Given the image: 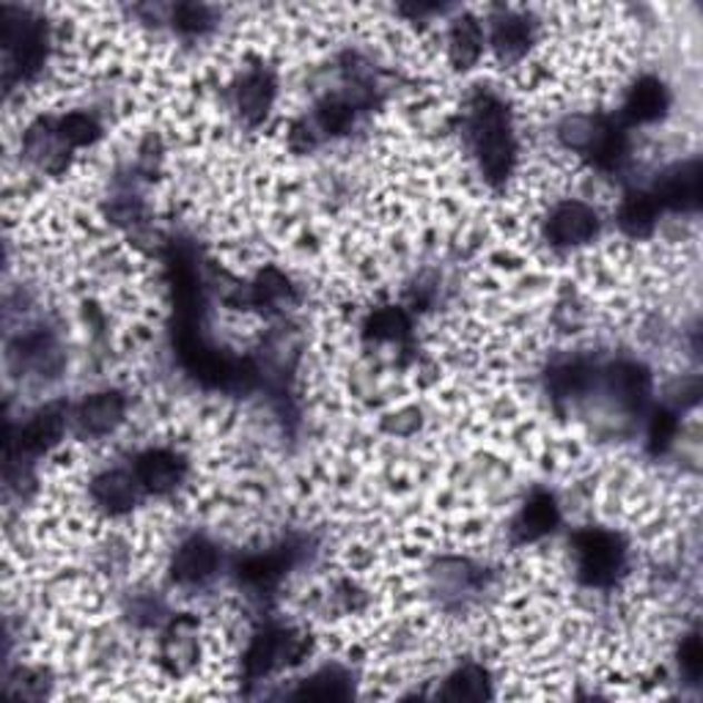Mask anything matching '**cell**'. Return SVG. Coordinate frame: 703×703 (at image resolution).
<instances>
[{"instance_id":"d6986e66","label":"cell","mask_w":703,"mask_h":703,"mask_svg":"<svg viewBox=\"0 0 703 703\" xmlns=\"http://www.w3.org/2000/svg\"><path fill=\"white\" fill-rule=\"evenodd\" d=\"M660 209L662 207L657 204V198H654V192H630L618 209L621 228L626 234H632V237H646V234H652L654 222H657Z\"/></svg>"},{"instance_id":"5b68a950","label":"cell","mask_w":703,"mask_h":703,"mask_svg":"<svg viewBox=\"0 0 703 703\" xmlns=\"http://www.w3.org/2000/svg\"><path fill=\"white\" fill-rule=\"evenodd\" d=\"M3 47L9 52V69L20 78H31L44 61V28L42 22L17 17L9 20L3 14Z\"/></svg>"},{"instance_id":"9a60e30c","label":"cell","mask_w":703,"mask_h":703,"mask_svg":"<svg viewBox=\"0 0 703 703\" xmlns=\"http://www.w3.org/2000/svg\"><path fill=\"white\" fill-rule=\"evenodd\" d=\"M138 478H135V473L130 476V473H121V471H113V473H105V476H99L97 482H93V501L99 503L102 508H108L110 514H125L130 512V508L138 503Z\"/></svg>"},{"instance_id":"4dcf8cb0","label":"cell","mask_w":703,"mask_h":703,"mask_svg":"<svg viewBox=\"0 0 703 703\" xmlns=\"http://www.w3.org/2000/svg\"><path fill=\"white\" fill-rule=\"evenodd\" d=\"M174 22L181 31H204L209 26V11L204 6L185 3L174 11Z\"/></svg>"},{"instance_id":"3957f363","label":"cell","mask_w":703,"mask_h":703,"mask_svg":"<svg viewBox=\"0 0 703 703\" xmlns=\"http://www.w3.org/2000/svg\"><path fill=\"white\" fill-rule=\"evenodd\" d=\"M574 555H577V572L585 585H605L615 583L621 570H624V544L615 533L588 527V531L574 536Z\"/></svg>"},{"instance_id":"8992f818","label":"cell","mask_w":703,"mask_h":703,"mask_svg":"<svg viewBox=\"0 0 703 703\" xmlns=\"http://www.w3.org/2000/svg\"><path fill=\"white\" fill-rule=\"evenodd\" d=\"M701 179L699 160L679 162L671 171L662 174L654 198L660 207L676 209V212H695L701 207Z\"/></svg>"},{"instance_id":"4fadbf2b","label":"cell","mask_w":703,"mask_h":703,"mask_svg":"<svg viewBox=\"0 0 703 703\" xmlns=\"http://www.w3.org/2000/svg\"><path fill=\"white\" fill-rule=\"evenodd\" d=\"M558 503L549 492H536L525 501L523 512L514 519V538L517 542H536V538L547 536L558 525Z\"/></svg>"},{"instance_id":"7c38bea8","label":"cell","mask_w":703,"mask_h":703,"mask_svg":"<svg viewBox=\"0 0 703 703\" xmlns=\"http://www.w3.org/2000/svg\"><path fill=\"white\" fill-rule=\"evenodd\" d=\"M607 390L624 409H643L652 396V374L641 363H615L605 374Z\"/></svg>"},{"instance_id":"44dd1931","label":"cell","mask_w":703,"mask_h":703,"mask_svg":"<svg viewBox=\"0 0 703 703\" xmlns=\"http://www.w3.org/2000/svg\"><path fill=\"white\" fill-rule=\"evenodd\" d=\"M492 44L501 58H519L531 44V22L519 14H503L492 28Z\"/></svg>"},{"instance_id":"30bf717a","label":"cell","mask_w":703,"mask_h":703,"mask_svg":"<svg viewBox=\"0 0 703 703\" xmlns=\"http://www.w3.org/2000/svg\"><path fill=\"white\" fill-rule=\"evenodd\" d=\"M218 547H215L209 538L204 536H192L176 549L174 561H171V572L176 583H185V585H196L209 580L218 570Z\"/></svg>"},{"instance_id":"f546056e","label":"cell","mask_w":703,"mask_h":703,"mask_svg":"<svg viewBox=\"0 0 703 703\" xmlns=\"http://www.w3.org/2000/svg\"><path fill=\"white\" fill-rule=\"evenodd\" d=\"M679 667H682V673L690 679V682H699L701 679L703 648H701V637L695 635V632L684 637L682 648H679Z\"/></svg>"},{"instance_id":"4316f807","label":"cell","mask_w":703,"mask_h":703,"mask_svg":"<svg viewBox=\"0 0 703 703\" xmlns=\"http://www.w3.org/2000/svg\"><path fill=\"white\" fill-rule=\"evenodd\" d=\"M409 330V321L404 316V310L398 308H385L368 319V333L374 338H402Z\"/></svg>"},{"instance_id":"83f0119b","label":"cell","mask_w":703,"mask_h":703,"mask_svg":"<svg viewBox=\"0 0 703 703\" xmlns=\"http://www.w3.org/2000/svg\"><path fill=\"white\" fill-rule=\"evenodd\" d=\"M316 119H319L321 130L338 135L349 127L352 108L347 102H341V99H327V102H321L319 110H316Z\"/></svg>"},{"instance_id":"7402d4cb","label":"cell","mask_w":703,"mask_h":703,"mask_svg":"<svg viewBox=\"0 0 703 703\" xmlns=\"http://www.w3.org/2000/svg\"><path fill=\"white\" fill-rule=\"evenodd\" d=\"M492 695L489 673L482 665H465L445 682V701H484Z\"/></svg>"},{"instance_id":"d4e9b609","label":"cell","mask_w":703,"mask_h":703,"mask_svg":"<svg viewBox=\"0 0 703 703\" xmlns=\"http://www.w3.org/2000/svg\"><path fill=\"white\" fill-rule=\"evenodd\" d=\"M58 132H61L67 146H88L99 138V125L86 113H69L58 121Z\"/></svg>"},{"instance_id":"ba28073f","label":"cell","mask_w":703,"mask_h":703,"mask_svg":"<svg viewBox=\"0 0 703 703\" xmlns=\"http://www.w3.org/2000/svg\"><path fill=\"white\" fill-rule=\"evenodd\" d=\"M135 478H138L140 489L166 495V492H174L185 478V462L174 450H146V454L135 459Z\"/></svg>"},{"instance_id":"2e32d148","label":"cell","mask_w":703,"mask_h":703,"mask_svg":"<svg viewBox=\"0 0 703 703\" xmlns=\"http://www.w3.org/2000/svg\"><path fill=\"white\" fill-rule=\"evenodd\" d=\"M291 555H295V549L289 547H278L269 549V553L264 555H254V558L239 564V580H242L245 585H250V588H273L291 566Z\"/></svg>"},{"instance_id":"ffe728a7","label":"cell","mask_w":703,"mask_h":703,"mask_svg":"<svg viewBox=\"0 0 703 703\" xmlns=\"http://www.w3.org/2000/svg\"><path fill=\"white\" fill-rule=\"evenodd\" d=\"M484 47V33L482 26L476 22V17L465 14L454 22L450 28V61L456 69H471L478 61Z\"/></svg>"},{"instance_id":"8fae6325","label":"cell","mask_w":703,"mask_h":703,"mask_svg":"<svg viewBox=\"0 0 703 703\" xmlns=\"http://www.w3.org/2000/svg\"><path fill=\"white\" fill-rule=\"evenodd\" d=\"M121 418H125V396L119 390H102V394L88 396L75 413L78 429L91 437L110 435L121 424Z\"/></svg>"},{"instance_id":"484cf974","label":"cell","mask_w":703,"mask_h":703,"mask_svg":"<svg viewBox=\"0 0 703 703\" xmlns=\"http://www.w3.org/2000/svg\"><path fill=\"white\" fill-rule=\"evenodd\" d=\"M588 379H591V372L583 366V363H566V366L555 368V372L549 374V385H553L555 394H561V396L580 394V390H585Z\"/></svg>"},{"instance_id":"7a4b0ae2","label":"cell","mask_w":703,"mask_h":703,"mask_svg":"<svg viewBox=\"0 0 703 703\" xmlns=\"http://www.w3.org/2000/svg\"><path fill=\"white\" fill-rule=\"evenodd\" d=\"M561 140L574 151H583L600 168H618L626 155V138L618 125L591 116H574L561 125Z\"/></svg>"},{"instance_id":"ac0fdd59","label":"cell","mask_w":703,"mask_h":703,"mask_svg":"<svg viewBox=\"0 0 703 703\" xmlns=\"http://www.w3.org/2000/svg\"><path fill=\"white\" fill-rule=\"evenodd\" d=\"M196 621L192 618H179L174 621L171 630H168L166 641H162V662L171 673H185L190 671V665L196 662Z\"/></svg>"},{"instance_id":"277c9868","label":"cell","mask_w":703,"mask_h":703,"mask_svg":"<svg viewBox=\"0 0 703 703\" xmlns=\"http://www.w3.org/2000/svg\"><path fill=\"white\" fill-rule=\"evenodd\" d=\"M306 652V641L295 637L291 632L278 630V626H264L259 635L250 643L245 654V676L261 679L269 671L286 662H297V657Z\"/></svg>"},{"instance_id":"603a6c76","label":"cell","mask_w":703,"mask_h":703,"mask_svg":"<svg viewBox=\"0 0 703 703\" xmlns=\"http://www.w3.org/2000/svg\"><path fill=\"white\" fill-rule=\"evenodd\" d=\"M352 695V682L344 671L338 667H325L316 676H310L303 682V687L297 690V699H310V701H344Z\"/></svg>"},{"instance_id":"e0dca14e","label":"cell","mask_w":703,"mask_h":703,"mask_svg":"<svg viewBox=\"0 0 703 703\" xmlns=\"http://www.w3.org/2000/svg\"><path fill=\"white\" fill-rule=\"evenodd\" d=\"M275 97V83L267 72H250L237 88V108L248 125H256L267 116Z\"/></svg>"},{"instance_id":"9c48e42d","label":"cell","mask_w":703,"mask_h":703,"mask_svg":"<svg viewBox=\"0 0 703 703\" xmlns=\"http://www.w3.org/2000/svg\"><path fill=\"white\" fill-rule=\"evenodd\" d=\"M63 426H67V404H47V407L39 409V413L22 426L20 437H17V448L26 456L44 454V450H50L52 445L61 439Z\"/></svg>"},{"instance_id":"52a82bcc","label":"cell","mask_w":703,"mask_h":703,"mask_svg":"<svg viewBox=\"0 0 703 703\" xmlns=\"http://www.w3.org/2000/svg\"><path fill=\"white\" fill-rule=\"evenodd\" d=\"M596 231H600V218H596L594 209L583 201L561 204L547 220L549 242L561 245V248L585 245L588 239L596 237Z\"/></svg>"},{"instance_id":"f1b7e54d","label":"cell","mask_w":703,"mask_h":703,"mask_svg":"<svg viewBox=\"0 0 703 703\" xmlns=\"http://www.w3.org/2000/svg\"><path fill=\"white\" fill-rule=\"evenodd\" d=\"M676 415L671 413V409H657L652 418V426H648V443H652V450H665L667 445L673 443V437H676Z\"/></svg>"},{"instance_id":"6da1fadb","label":"cell","mask_w":703,"mask_h":703,"mask_svg":"<svg viewBox=\"0 0 703 703\" xmlns=\"http://www.w3.org/2000/svg\"><path fill=\"white\" fill-rule=\"evenodd\" d=\"M471 138L482 171L489 181H503L514 168V135L508 110L501 99L482 93L473 102Z\"/></svg>"},{"instance_id":"5bb4252c","label":"cell","mask_w":703,"mask_h":703,"mask_svg":"<svg viewBox=\"0 0 703 703\" xmlns=\"http://www.w3.org/2000/svg\"><path fill=\"white\" fill-rule=\"evenodd\" d=\"M667 102V88L657 78H641L632 86L630 97L624 102V121L626 125H648V121H657L665 116Z\"/></svg>"},{"instance_id":"cb8c5ba5","label":"cell","mask_w":703,"mask_h":703,"mask_svg":"<svg viewBox=\"0 0 703 703\" xmlns=\"http://www.w3.org/2000/svg\"><path fill=\"white\" fill-rule=\"evenodd\" d=\"M26 146H28V155H31L39 166L47 168V171H58L52 157L58 160V166L63 162V149H67V143H63L58 127H50V125L33 127V130L28 132Z\"/></svg>"}]
</instances>
